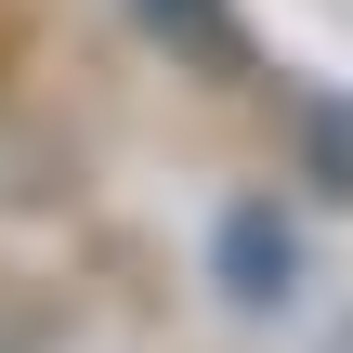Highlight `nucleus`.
I'll use <instances>...</instances> for the list:
<instances>
[{"label":"nucleus","mask_w":353,"mask_h":353,"mask_svg":"<svg viewBox=\"0 0 353 353\" xmlns=\"http://www.w3.org/2000/svg\"><path fill=\"white\" fill-rule=\"evenodd\" d=\"M288 275H301V236H288L262 196H249V210H223V288L262 314V301H288Z\"/></svg>","instance_id":"nucleus-1"},{"label":"nucleus","mask_w":353,"mask_h":353,"mask_svg":"<svg viewBox=\"0 0 353 353\" xmlns=\"http://www.w3.org/2000/svg\"><path fill=\"white\" fill-rule=\"evenodd\" d=\"M131 13H144L157 39H183L196 65H236V13H223V0H131Z\"/></svg>","instance_id":"nucleus-2"},{"label":"nucleus","mask_w":353,"mask_h":353,"mask_svg":"<svg viewBox=\"0 0 353 353\" xmlns=\"http://www.w3.org/2000/svg\"><path fill=\"white\" fill-rule=\"evenodd\" d=\"M327 353H353V327H341V341H327Z\"/></svg>","instance_id":"nucleus-3"}]
</instances>
